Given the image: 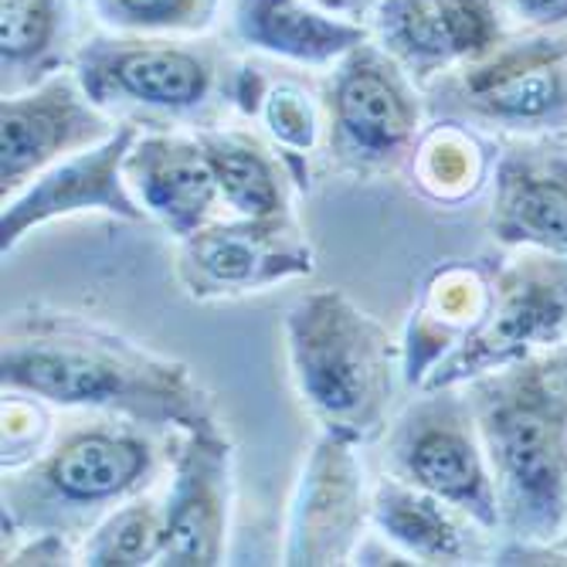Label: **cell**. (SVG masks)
Returning a JSON list of instances; mask_svg holds the SVG:
<instances>
[{
    "label": "cell",
    "instance_id": "277c9868",
    "mask_svg": "<svg viewBox=\"0 0 567 567\" xmlns=\"http://www.w3.org/2000/svg\"><path fill=\"white\" fill-rule=\"evenodd\" d=\"M235 59L208 34H120L79 41L72 72L99 110L140 130H208L231 110Z\"/></svg>",
    "mask_w": 567,
    "mask_h": 567
},
{
    "label": "cell",
    "instance_id": "9c48e42d",
    "mask_svg": "<svg viewBox=\"0 0 567 567\" xmlns=\"http://www.w3.org/2000/svg\"><path fill=\"white\" fill-rule=\"evenodd\" d=\"M567 343V255L509 248L493 269L483 323L462 340L422 388L470 384L489 371L544 357Z\"/></svg>",
    "mask_w": 567,
    "mask_h": 567
},
{
    "label": "cell",
    "instance_id": "1f68e13d",
    "mask_svg": "<svg viewBox=\"0 0 567 567\" xmlns=\"http://www.w3.org/2000/svg\"><path fill=\"white\" fill-rule=\"evenodd\" d=\"M550 550H554V554H560V557H564V564H567V530H564V537H560Z\"/></svg>",
    "mask_w": 567,
    "mask_h": 567
},
{
    "label": "cell",
    "instance_id": "8fae6325",
    "mask_svg": "<svg viewBox=\"0 0 567 567\" xmlns=\"http://www.w3.org/2000/svg\"><path fill=\"white\" fill-rule=\"evenodd\" d=\"M116 130L120 120L95 106L72 69L4 95V106H0V197H14L48 167L106 143Z\"/></svg>",
    "mask_w": 567,
    "mask_h": 567
},
{
    "label": "cell",
    "instance_id": "7402d4cb",
    "mask_svg": "<svg viewBox=\"0 0 567 567\" xmlns=\"http://www.w3.org/2000/svg\"><path fill=\"white\" fill-rule=\"evenodd\" d=\"M496 150L499 140L476 126L429 120L404 174L425 200L439 208H458L493 181Z\"/></svg>",
    "mask_w": 567,
    "mask_h": 567
},
{
    "label": "cell",
    "instance_id": "5b68a950",
    "mask_svg": "<svg viewBox=\"0 0 567 567\" xmlns=\"http://www.w3.org/2000/svg\"><path fill=\"white\" fill-rule=\"evenodd\" d=\"M161 470V445L146 425L110 419L65 432L38 458L4 470V530L89 534L120 503L146 493Z\"/></svg>",
    "mask_w": 567,
    "mask_h": 567
},
{
    "label": "cell",
    "instance_id": "8992f818",
    "mask_svg": "<svg viewBox=\"0 0 567 567\" xmlns=\"http://www.w3.org/2000/svg\"><path fill=\"white\" fill-rule=\"evenodd\" d=\"M422 89L429 120H455L496 140L567 133V31H513L489 55Z\"/></svg>",
    "mask_w": 567,
    "mask_h": 567
},
{
    "label": "cell",
    "instance_id": "ba28073f",
    "mask_svg": "<svg viewBox=\"0 0 567 567\" xmlns=\"http://www.w3.org/2000/svg\"><path fill=\"white\" fill-rule=\"evenodd\" d=\"M384 473L422 486L499 537V506L466 384L415 388L384 432Z\"/></svg>",
    "mask_w": 567,
    "mask_h": 567
},
{
    "label": "cell",
    "instance_id": "d4e9b609",
    "mask_svg": "<svg viewBox=\"0 0 567 567\" xmlns=\"http://www.w3.org/2000/svg\"><path fill=\"white\" fill-rule=\"evenodd\" d=\"M164 503L140 493L106 513L89 534L79 564L89 567H146L164 557Z\"/></svg>",
    "mask_w": 567,
    "mask_h": 567
},
{
    "label": "cell",
    "instance_id": "2e32d148",
    "mask_svg": "<svg viewBox=\"0 0 567 567\" xmlns=\"http://www.w3.org/2000/svg\"><path fill=\"white\" fill-rule=\"evenodd\" d=\"M136 136L140 126L120 123V130L106 143L65 157L62 164L38 174L14 197H8L4 215H0V251H14L28 231L72 215H110L123 221H143L146 212L140 208L123 174L126 153Z\"/></svg>",
    "mask_w": 567,
    "mask_h": 567
},
{
    "label": "cell",
    "instance_id": "484cf974",
    "mask_svg": "<svg viewBox=\"0 0 567 567\" xmlns=\"http://www.w3.org/2000/svg\"><path fill=\"white\" fill-rule=\"evenodd\" d=\"M82 8L102 31L197 38L221 21L225 0H85Z\"/></svg>",
    "mask_w": 567,
    "mask_h": 567
},
{
    "label": "cell",
    "instance_id": "ffe728a7",
    "mask_svg": "<svg viewBox=\"0 0 567 567\" xmlns=\"http://www.w3.org/2000/svg\"><path fill=\"white\" fill-rule=\"evenodd\" d=\"M489 296L493 269L480 262H445L422 282L401 340V374L408 388H422L439 360L483 323Z\"/></svg>",
    "mask_w": 567,
    "mask_h": 567
},
{
    "label": "cell",
    "instance_id": "7c38bea8",
    "mask_svg": "<svg viewBox=\"0 0 567 567\" xmlns=\"http://www.w3.org/2000/svg\"><path fill=\"white\" fill-rule=\"evenodd\" d=\"M371 524V493L357 445L343 435L320 432L309 449L289 503L282 564L337 567L350 564Z\"/></svg>",
    "mask_w": 567,
    "mask_h": 567
},
{
    "label": "cell",
    "instance_id": "7a4b0ae2",
    "mask_svg": "<svg viewBox=\"0 0 567 567\" xmlns=\"http://www.w3.org/2000/svg\"><path fill=\"white\" fill-rule=\"evenodd\" d=\"M466 388L496 486L499 550L554 547L567 530V394L544 357Z\"/></svg>",
    "mask_w": 567,
    "mask_h": 567
},
{
    "label": "cell",
    "instance_id": "4316f807",
    "mask_svg": "<svg viewBox=\"0 0 567 567\" xmlns=\"http://www.w3.org/2000/svg\"><path fill=\"white\" fill-rule=\"evenodd\" d=\"M51 419L44 401L21 391H4V470H18L48 449Z\"/></svg>",
    "mask_w": 567,
    "mask_h": 567
},
{
    "label": "cell",
    "instance_id": "d6a6232c",
    "mask_svg": "<svg viewBox=\"0 0 567 567\" xmlns=\"http://www.w3.org/2000/svg\"><path fill=\"white\" fill-rule=\"evenodd\" d=\"M79 4H85V0H79Z\"/></svg>",
    "mask_w": 567,
    "mask_h": 567
},
{
    "label": "cell",
    "instance_id": "d6986e66",
    "mask_svg": "<svg viewBox=\"0 0 567 567\" xmlns=\"http://www.w3.org/2000/svg\"><path fill=\"white\" fill-rule=\"evenodd\" d=\"M371 527L415 564H483L496 560L499 550V544L489 547L496 534L483 524L391 473L378 476L371 486Z\"/></svg>",
    "mask_w": 567,
    "mask_h": 567
},
{
    "label": "cell",
    "instance_id": "cb8c5ba5",
    "mask_svg": "<svg viewBox=\"0 0 567 567\" xmlns=\"http://www.w3.org/2000/svg\"><path fill=\"white\" fill-rule=\"evenodd\" d=\"M215 167L221 204L231 215L272 218L289 215V167L279 150H269L259 136L238 126L194 130Z\"/></svg>",
    "mask_w": 567,
    "mask_h": 567
},
{
    "label": "cell",
    "instance_id": "5bb4252c",
    "mask_svg": "<svg viewBox=\"0 0 567 567\" xmlns=\"http://www.w3.org/2000/svg\"><path fill=\"white\" fill-rule=\"evenodd\" d=\"M368 28L419 85L489 55L513 34L499 0H374Z\"/></svg>",
    "mask_w": 567,
    "mask_h": 567
},
{
    "label": "cell",
    "instance_id": "f1b7e54d",
    "mask_svg": "<svg viewBox=\"0 0 567 567\" xmlns=\"http://www.w3.org/2000/svg\"><path fill=\"white\" fill-rule=\"evenodd\" d=\"M513 31H567V0H499Z\"/></svg>",
    "mask_w": 567,
    "mask_h": 567
},
{
    "label": "cell",
    "instance_id": "6da1fadb",
    "mask_svg": "<svg viewBox=\"0 0 567 567\" xmlns=\"http://www.w3.org/2000/svg\"><path fill=\"white\" fill-rule=\"evenodd\" d=\"M0 384L51 408H89L153 432L221 422L215 394L190 364L62 309L31 306L4 320Z\"/></svg>",
    "mask_w": 567,
    "mask_h": 567
},
{
    "label": "cell",
    "instance_id": "44dd1931",
    "mask_svg": "<svg viewBox=\"0 0 567 567\" xmlns=\"http://www.w3.org/2000/svg\"><path fill=\"white\" fill-rule=\"evenodd\" d=\"M231 110L259 120L289 171L306 167L309 153L327 140V116L320 92L292 75H272L269 65L238 59L231 75Z\"/></svg>",
    "mask_w": 567,
    "mask_h": 567
},
{
    "label": "cell",
    "instance_id": "e0dca14e",
    "mask_svg": "<svg viewBox=\"0 0 567 567\" xmlns=\"http://www.w3.org/2000/svg\"><path fill=\"white\" fill-rule=\"evenodd\" d=\"M123 174L146 218L161 221L177 241L215 221V212L225 208L215 167L194 130H140Z\"/></svg>",
    "mask_w": 567,
    "mask_h": 567
},
{
    "label": "cell",
    "instance_id": "4dcf8cb0",
    "mask_svg": "<svg viewBox=\"0 0 567 567\" xmlns=\"http://www.w3.org/2000/svg\"><path fill=\"white\" fill-rule=\"evenodd\" d=\"M544 360H547V368H550L557 388L567 394V343H560V347H554L550 353H544Z\"/></svg>",
    "mask_w": 567,
    "mask_h": 567
},
{
    "label": "cell",
    "instance_id": "4fadbf2b",
    "mask_svg": "<svg viewBox=\"0 0 567 567\" xmlns=\"http://www.w3.org/2000/svg\"><path fill=\"white\" fill-rule=\"evenodd\" d=\"M235 445L221 422L174 432L171 489L164 499V557L167 567L225 564L231 527Z\"/></svg>",
    "mask_w": 567,
    "mask_h": 567
},
{
    "label": "cell",
    "instance_id": "603a6c76",
    "mask_svg": "<svg viewBox=\"0 0 567 567\" xmlns=\"http://www.w3.org/2000/svg\"><path fill=\"white\" fill-rule=\"evenodd\" d=\"M72 0H0V92L14 95L72 69Z\"/></svg>",
    "mask_w": 567,
    "mask_h": 567
},
{
    "label": "cell",
    "instance_id": "9a60e30c",
    "mask_svg": "<svg viewBox=\"0 0 567 567\" xmlns=\"http://www.w3.org/2000/svg\"><path fill=\"white\" fill-rule=\"evenodd\" d=\"M486 228L503 248L567 255V133L499 140Z\"/></svg>",
    "mask_w": 567,
    "mask_h": 567
},
{
    "label": "cell",
    "instance_id": "ac0fdd59",
    "mask_svg": "<svg viewBox=\"0 0 567 567\" xmlns=\"http://www.w3.org/2000/svg\"><path fill=\"white\" fill-rule=\"evenodd\" d=\"M228 41L296 69H333L364 44L371 28L320 8L317 0H225Z\"/></svg>",
    "mask_w": 567,
    "mask_h": 567
},
{
    "label": "cell",
    "instance_id": "83f0119b",
    "mask_svg": "<svg viewBox=\"0 0 567 567\" xmlns=\"http://www.w3.org/2000/svg\"><path fill=\"white\" fill-rule=\"evenodd\" d=\"M79 547H75V537L69 534H59V530H38V534H28L24 544L4 550V567H21V564H38V567H55V564H72L79 560Z\"/></svg>",
    "mask_w": 567,
    "mask_h": 567
},
{
    "label": "cell",
    "instance_id": "52a82bcc",
    "mask_svg": "<svg viewBox=\"0 0 567 567\" xmlns=\"http://www.w3.org/2000/svg\"><path fill=\"white\" fill-rule=\"evenodd\" d=\"M327 157L350 177H394L429 123L425 89L388 51L368 38L327 69L323 89Z\"/></svg>",
    "mask_w": 567,
    "mask_h": 567
},
{
    "label": "cell",
    "instance_id": "3957f363",
    "mask_svg": "<svg viewBox=\"0 0 567 567\" xmlns=\"http://www.w3.org/2000/svg\"><path fill=\"white\" fill-rule=\"evenodd\" d=\"M286 350L299 401L323 432L353 445L388 432L401 343L340 289L309 292L286 313Z\"/></svg>",
    "mask_w": 567,
    "mask_h": 567
},
{
    "label": "cell",
    "instance_id": "f546056e",
    "mask_svg": "<svg viewBox=\"0 0 567 567\" xmlns=\"http://www.w3.org/2000/svg\"><path fill=\"white\" fill-rule=\"evenodd\" d=\"M317 4L333 11V14H343L350 21H364L368 24V14L374 8V0H317Z\"/></svg>",
    "mask_w": 567,
    "mask_h": 567
},
{
    "label": "cell",
    "instance_id": "30bf717a",
    "mask_svg": "<svg viewBox=\"0 0 567 567\" xmlns=\"http://www.w3.org/2000/svg\"><path fill=\"white\" fill-rule=\"evenodd\" d=\"M317 272L313 241L296 215L215 218L177 245V282L197 302L266 292Z\"/></svg>",
    "mask_w": 567,
    "mask_h": 567
}]
</instances>
